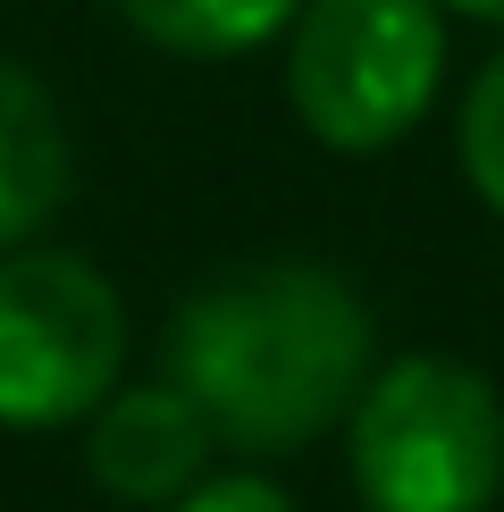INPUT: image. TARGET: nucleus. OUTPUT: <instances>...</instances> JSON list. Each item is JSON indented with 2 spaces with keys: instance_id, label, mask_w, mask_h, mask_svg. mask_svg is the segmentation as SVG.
I'll use <instances>...</instances> for the list:
<instances>
[{
  "instance_id": "nucleus-7",
  "label": "nucleus",
  "mask_w": 504,
  "mask_h": 512,
  "mask_svg": "<svg viewBox=\"0 0 504 512\" xmlns=\"http://www.w3.org/2000/svg\"><path fill=\"white\" fill-rule=\"evenodd\" d=\"M303 0H118V17L168 59H244L286 34Z\"/></svg>"
},
{
  "instance_id": "nucleus-4",
  "label": "nucleus",
  "mask_w": 504,
  "mask_h": 512,
  "mask_svg": "<svg viewBox=\"0 0 504 512\" xmlns=\"http://www.w3.org/2000/svg\"><path fill=\"white\" fill-rule=\"evenodd\" d=\"M126 370V303L84 252H0V429H68Z\"/></svg>"
},
{
  "instance_id": "nucleus-9",
  "label": "nucleus",
  "mask_w": 504,
  "mask_h": 512,
  "mask_svg": "<svg viewBox=\"0 0 504 512\" xmlns=\"http://www.w3.org/2000/svg\"><path fill=\"white\" fill-rule=\"evenodd\" d=\"M168 512H303V504H294L286 487L252 479V471H236V479H210V471H202V479L185 487V496L168 504Z\"/></svg>"
},
{
  "instance_id": "nucleus-1",
  "label": "nucleus",
  "mask_w": 504,
  "mask_h": 512,
  "mask_svg": "<svg viewBox=\"0 0 504 512\" xmlns=\"http://www.w3.org/2000/svg\"><path fill=\"white\" fill-rule=\"evenodd\" d=\"M168 378L236 454H303L370 378V311L336 269L252 261L194 286L168 319Z\"/></svg>"
},
{
  "instance_id": "nucleus-3",
  "label": "nucleus",
  "mask_w": 504,
  "mask_h": 512,
  "mask_svg": "<svg viewBox=\"0 0 504 512\" xmlns=\"http://www.w3.org/2000/svg\"><path fill=\"white\" fill-rule=\"evenodd\" d=\"M286 101L328 152H387L446 76L437 0H303L286 17Z\"/></svg>"
},
{
  "instance_id": "nucleus-10",
  "label": "nucleus",
  "mask_w": 504,
  "mask_h": 512,
  "mask_svg": "<svg viewBox=\"0 0 504 512\" xmlns=\"http://www.w3.org/2000/svg\"><path fill=\"white\" fill-rule=\"evenodd\" d=\"M437 9H462V17H496V26H504V0H437Z\"/></svg>"
},
{
  "instance_id": "nucleus-8",
  "label": "nucleus",
  "mask_w": 504,
  "mask_h": 512,
  "mask_svg": "<svg viewBox=\"0 0 504 512\" xmlns=\"http://www.w3.org/2000/svg\"><path fill=\"white\" fill-rule=\"evenodd\" d=\"M454 152H462V177H471V194L504 219V51L471 76V93H462Z\"/></svg>"
},
{
  "instance_id": "nucleus-6",
  "label": "nucleus",
  "mask_w": 504,
  "mask_h": 512,
  "mask_svg": "<svg viewBox=\"0 0 504 512\" xmlns=\"http://www.w3.org/2000/svg\"><path fill=\"white\" fill-rule=\"evenodd\" d=\"M68 194H76V143L51 84L0 59V252L34 244Z\"/></svg>"
},
{
  "instance_id": "nucleus-2",
  "label": "nucleus",
  "mask_w": 504,
  "mask_h": 512,
  "mask_svg": "<svg viewBox=\"0 0 504 512\" xmlns=\"http://www.w3.org/2000/svg\"><path fill=\"white\" fill-rule=\"evenodd\" d=\"M345 471L362 512H488L504 487V403L454 353H404L362 378L345 412Z\"/></svg>"
},
{
  "instance_id": "nucleus-5",
  "label": "nucleus",
  "mask_w": 504,
  "mask_h": 512,
  "mask_svg": "<svg viewBox=\"0 0 504 512\" xmlns=\"http://www.w3.org/2000/svg\"><path fill=\"white\" fill-rule=\"evenodd\" d=\"M210 420L202 403L177 387V378H152V387H110L93 403V429H84V471L110 504L135 512H168L210 471Z\"/></svg>"
}]
</instances>
